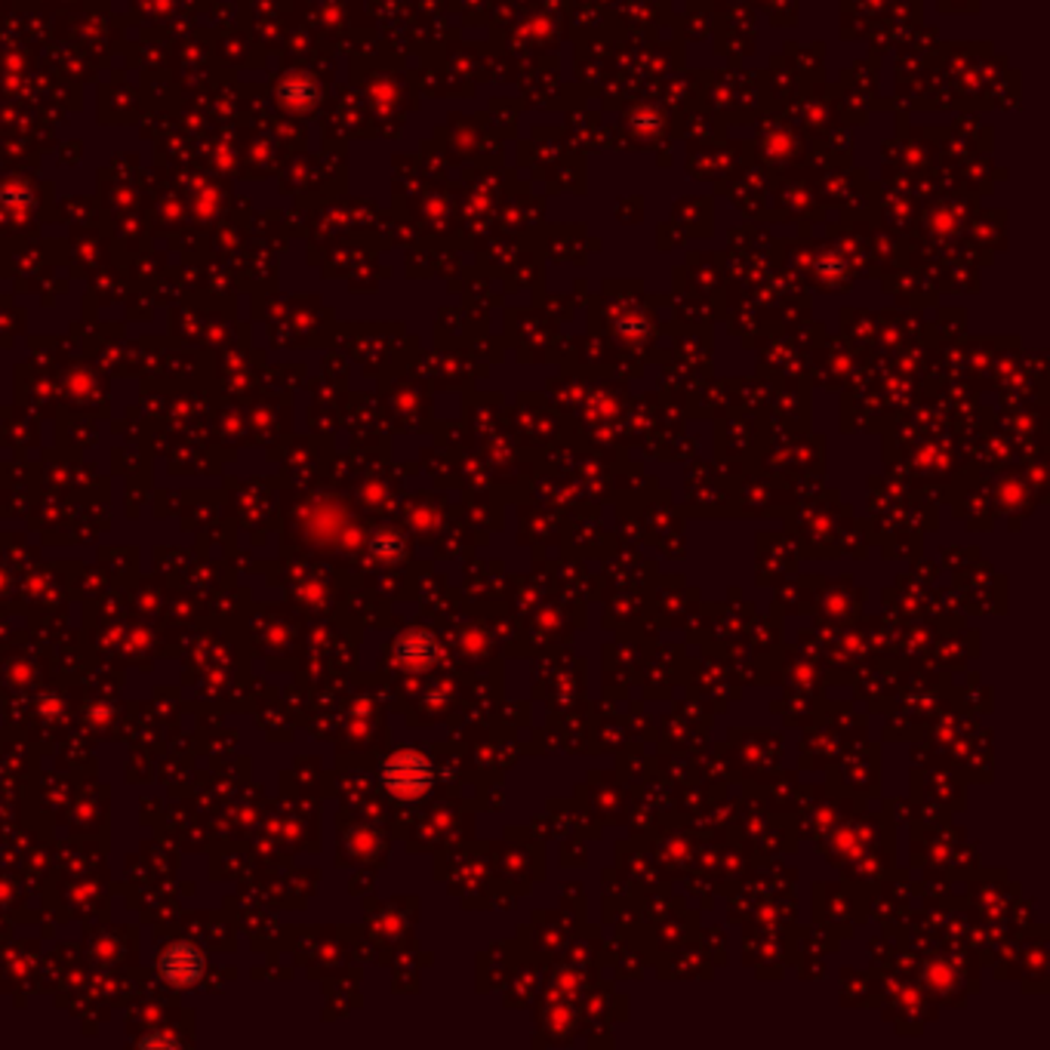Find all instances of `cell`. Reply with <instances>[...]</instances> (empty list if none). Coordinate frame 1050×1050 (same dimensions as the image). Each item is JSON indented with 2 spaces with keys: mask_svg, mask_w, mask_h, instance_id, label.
<instances>
[{
  "mask_svg": "<svg viewBox=\"0 0 1050 1050\" xmlns=\"http://www.w3.org/2000/svg\"><path fill=\"white\" fill-rule=\"evenodd\" d=\"M383 783L398 798L426 795L432 785V764L419 752H398L383 764Z\"/></svg>",
  "mask_w": 1050,
  "mask_h": 1050,
  "instance_id": "obj_1",
  "label": "cell"
},
{
  "mask_svg": "<svg viewBox=\"0 0 1050 1050\" xmlns=\"http://www.w3.org/2000/svg\"><path fill=\"white\" fill-rule=\"evenodd\" d=\"M160 977L167 980L170 985H179V989H188V985H195L200 980V973H204V958L195 945L179 943L170 945L158 961Z\"/></svg>",
  "mask_w": 1050,
  "mask_h": 1050,
  "instance_id": "obj_2",
  "label": "cell"
}]
</instances>
